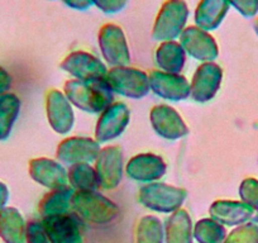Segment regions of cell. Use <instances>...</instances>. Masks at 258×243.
Returning <instances> with one entry per match:
<instances>
[{"instance_id":"cell-30","label":"cell","mask_w":258,"mask_h":243,"mask_svg":"<svg viewBox=\"0 0 258 243\" xmlns=\"http://www.w3.org/2000/svg\"><path fill=\"white\" fill-rule=\"evenodd\" d=\"M239 197L243 203L258 212V180L247 177L239 185Z\"/></svg>"},{"instance_id":"cell-21","label":"cell","mask_w":258,"mask_h":243,"mask_svg":"<svg viewBox=\"0 0 258 243\" xmlns=\"http://www.w3.org/2000/svg\"><path fill=\"white\" fill-rule=\"evenodd\" d=\"M155 61L158 70L170 74H181L186 63V52L176 39L160 42L155 51Z\"/></svg>"},{"instance_id":"cell-29","label":"cell","mask_w":258,"mask_h":243,"mask_svg":"<svg viewBox=\"0 0 258 243\" xmlns=\"http://www.w3.org/2000/svg\"><path fill=\"white\" fill-rule=\"evenodd\" d=\"M224 243H258V224L247 222L229 233Z\"/></svg>"},{"instance_id":"cell-14","label":"cell","mask_w":258,"mask_h":243,"mask_svg":"<svg viewBox=\"0 0 258 243\" xmlns=\"http://www.w3.org/2000/svg\"><path fill=\"white\" fill-rule=\"evenodd\" d=\"M49 243H84L81 220L74 213L42 219Z\"/></svg>"},{"instance_id":"cell-17","label":"cell","mask_w":258,"mask_h":243,"mask_svg":"<svg viewBox=\"0 0 258 243\" xmlns=\"http://www.w3.org/2000/svg\"><path fill=\"white\" fill-rule=\"evenodd\" d=\"M167 165L160 155L152 152L138 153L125 165V172L138 183H156L165 176Z\"/></svg>"},{"instance_id":"cell-7","label":"cell","mask_w":258,"mask_h":243,"mask_svg":"<svg viewBox=\"0 0 258 243\" xmlns=\"http://www.w3.org/2000/svg\"><path fill=\"white\" fill-rule=\"evenodd\" d=\"M186 54L203 63H213L219 56V46L210 32L198 26H187L178 37Z\"/></svg>"},{"instance_id":"cell-8","label":"cell","mask_w":258,"mask_h":243,"mask_svg":"<svg viewBox=\"0 0 258 243\" xmlns=\"http://www.w3.org/2000/svg\"><path fill=\"white\" fill-rule=\"evenodd\" d=\"M123 151L119 146L111 145L101 148L95 158V168L99 187L104 190H114L120 185L124 167Z\"/></svg>"},{"instance_id":"cell-4","label":"cell","mask_w":258,"mask_h":243,"mask_svg":"<svg viewBox=\"0 0 258 243\" xmlns=\"http://www.w3.org/2000/svg\"><path fill=\"white\" fill-rule=\"evenodd\" d=\"M187 198V192L182 188L165 183H150L138 193V200L143 207L158 213H173L181 208Z\"/></svg>"},{"instance_id":"cell-15","label":"cell","mask_w":258,"mask_h":243,"mask_svg":"<svg viewBox=\"0 0 258 243\" xmlns=\"http://www.w3.org/2000/svg\"><path fill=\"white\" fill-rule=\"evenodd\" d=\"M148 79L151 90L165 100L181 101L190 96V83L181 74L152 70L148 74Z\"/></svg>"},{"instance_id":"cell-12","label":"cell","mask_w":258,"mask_h":243,"mask_svg":"<svg viewBox=\"0 0 258 243\" xmlns=\"http://www.w3.org/2000/svg\"><path fill=\"white\" fill-rule=\"evenodd\" d=\"M59 68L76 80H91V79L105 78L108 69L105 64L90 52L78 49L64 57Z\"/></svg>"},{"instance_id":"cell-26","label":"cell","mask_w":258,"mask_h":243,"mask_svg":"<svg viewBox=\"0 0 258 243\" xmlns=\"http://www.w3.org/2000/svg\"><path fill=\"white\" fill-rule=\"evenodd\" d=\"M69 184L74 190H96L99 188V178L95 168L88 162L71 165L68 171Z\"/></svg>"},{"instance_id":"cell-27","label":"cell","mask_w":258,"mask_h":243,"mask_svg":"<svg viewBox=\"0 0 258 243\" xmlns=\"http://www.w3.org/2000/svg\"><path fill=\"white\" fill-rule=\"evenodd\" d=\"M165 229L156 215H145L136 229V243H163Z\"/></svg>"},{"instance_id":"cell-20","label":"cell","mask_w":258,"mask_h":243,"mask_svg":"<svg viewBox=\"0 0 258 243\" xmlns=\"http://www.w3.org/2000/svg\"><path fill=\"white\" fill-rule=\"evenodd\" d=\"M229 9L228 0H200L194 11L195 26L208 32L215 31L223 23Z\"/></svg>"},{"instance_id":"cell-32","label":"cell","mask_w":258,"mask_h":243,"mask_svg":"<svg viewBox=\"0 0 258 243\" xmlns=\"http://www.w3.org/2000/svg\"><path fill=\"white\" fill-rule=\"evenodd\" d=\"M228 3L244 18H253L258 14V0H228Z\"/></svg>"},{"instance_id":"cell-37","label":"cell","mask_w":258,"mask_h":243,"mask_svg":"<svg viewBox=\"0 0 258 243\" xmlns=\"http://www.w3.org/2000/svg\"><path fill=\"white\" fill-rule=\"evenodd\" d=\"M253 29H254L255 34H257V37H258V18H255L254 23H253Z\"/></svg>"},{"instance_id":"cell-25","label":"cell","mask_w":258,"mask_h":243,"mask_svg":"<svg viewBox=\"0 0 258 243\" xmlns=\"http://www.w3.org/2000/svg\"><path fill=\"white\" fill-rule=\"evenodd\" d=\"M21 111V99L14 93L0 95V141L8 140Z\"/></svg>"},{"instance_id":"cell-2","label":"cell","mask_w":258,"mask_h":243,"mask_svg":"<svg viewBox=\"0 0 258 243\" xmlns=\"http://www.w3.org/2000/svg\"><path fill=\"white\" fill-rule=\"evenodd\" d=\"M71 208L80 220L94 225L109 224L119 215L118 205L96 190H75Z\"/></svg>"},{"instance_id":"cell-22","label":"cell","mask_w":258,"mask_h":243,"mask_svg":"<svg viewBox=\"0 0 258 243\" xmlns=\"http://www.w3.org/2000/svg\"><path fill=\"white\" fill-rule=\"evenodd\" d=\"M27 223L17 208L6 207L0 212V238L4 243H26Z\"/></svg>"},{"instance_id":"cell-11","label":"cell","mask_w":258,"mask_h":243,"mask_svg":"<svg viewBox=\"0 0 258 243\" xmlns=\"http://www.w3.org/2000/svg\"><path fill=\"white\" fill-rule=\"evenodd\" d=\"M150 122L153 131L168 141L181 140L190 132L180 113L167 104L153 106L150 111Z\"/></svg>"},{"instance_id":"cell-35","label":"cell","mask_w":258,"mask_h":243,"mask_svg":"<svg viewBox=\"0 0 258 243\" xmlns=\"http://www.w3.org/2000/svg\"><path fill=\"white\" fill-rule=\"evenodd\" d=\"M12 84H13V79L11 74L0 66V95L8 93L12 88Z\"/></svg>"},{"instance_id":"cell-1","label":"cell","mask_w":258,"mask_h":243,"mask_svg":"<svg viewBox=\"0 0 258 243\" xmlns=\"http://www.w3.org/2000/svg\"><path fill=\"white\" fill-rule=\"evenodd\" d=\"M63 94L71 105L91 114L101 113L114 101L113 91L105 78L91 80L71 79L64 83Z\"/></svg>"},{"instance_id":"cell-6","label":"cell","mask_w":258,"mask_h":243,"mask_svg":"<svg viewBox=\"0 0 258 243\" xmlns=\"http://www.w3.org/2000/svg\"><path fill=\"white\" fill-rule=\"evenodd\" d=\"M98 44L104 59L111 66H129L131 52L123 28L118 24L106 23L98 33Z\"/></svg>"},{"instance_id":"cell-16","label":"cell","mask_w":258,"mask_h":243,"mask_svg":"<svg viewBox=\"0 0 258 243\" xmlns=\"http://www.w3.org/2000/svg\"><path fill=\"white\" fill-rule=\"evenodd\" d=\"M46 114L52 130L58 135H66L74 127L75 115L73 105L63 91L51 89L46 95Z\"/></svg>"},{"instance_id":"cell-19","label":"cell","mask_w":258,"mask_h":243,"mask_svg":"<svg viewBox=\"0 0 258 243\" xmlns=\"http://www.w3.org/2000/svg\"><path fill=\"white\" fill-rule=\"evenodd\" d=\"M254 210L245 203L237 200H215L209 208L210 217L223 225H240L253 217Z\"/></svg>"},{"instance_id":"cell-31","label":"cell","mask_w":258,"mask_h":243,"mask_svg":"<svg viewBox=\"0 0 258 243\" xmlns=\"http://www.w3.org/2000/svg\"><path fill=\"white\" fill-rule=\"evenodd\" d=\"M26 243H49L42 220H29L26 227Z\"/></svg>"},{"instance_id":"cell-13","label":"cell","mask_w":258,"mask_h":243,"mask_svg":"<svg viewBox=\"0 0 258 243\" xmlns=\"http://www.w3.org/2000/svg\"><path fill=\"white\" fill-rule=\"evenodd\" d=\"M100 143L95 138L74 137L64 138L56 148V158L66 165L93 162L100 152Z\"/></svg>"},{"instance_id":"cell-9","label":"cell","mask_w":258,"mask_h":243,"mask_svg":"<svg viewBox=\"0 0 258 243\" xmlns=\"http://www.w3.org/2000/svg\"><path fill=\"white\" fill-rule=\"evenodd\" d=\"M131 120V110L125 103L113 101L100 113L95 126V140L99 143L110 142L123 135Z\"/></svg>"},{"instance_id":"cell-10","label":"cell","mask_w":258,"mask_h":243,"mask_svg":"<svg viewBox=\"0 0 258 243\" xmlns=\"http://www.w3.org/2000/svg\"><path fill=\"white\" fill-rule=\"evenodd\" d=\"M223 69L217 63H203L198 66L190 83V96L197 103H208L219 91Z\"/></svg>"},{"instance_id":"cell-23","label":"cell","mask_w":258,"mask_h":243,"mask_svg":"<svg viewBox=\"0 0 258 243\" xmlns=\"http://www.w3.org/2000/svg\"><path fill=\"white\" fill-rule=\"evenodd\" d=\"M192 220L185 209L171 213L165 224L166 243H192Z\"/></svg>"},{"instance_id":"cell-38","label":"cell","mask_w":258,"mask_h":243,"mask_svg":"<svg viewBox=\"0 0 258 243\" xmlns=\"http://www.w3.org/2000/svg\"><path fill=\"white\" fill-rule=\"evenodd\" d=\"M254 220H255V223H257V224H258V214H257V215H255V218H254Z\"/></svg>"},{"instance_id":"cell-24","label":"cell","mask_w":258,"mask_h":243,"mask_svg":"<svg viewBox=\"0 0 258 243\" xmlns=\"http://www.w3.org/2000/svg\"><path fill=\"white\" fill-rule=\"evenodd\" d=\"M75 190L71 187L51 190L41 199L38 204V212L42 218L53 217L71 213V200Z\"/></svg>"},{"instance_id":"cell-3","label":"cell","mask_w":258,"mask_h":243,"mask_svg":"<svg viewBox=\"0 0 258 243\" xmlns=\"http://www.w3.org/2000/svg\"><path fill=\"white\" fill-rule=\"evenodd\" d=\"M188 16L190 11L185 0H165L153 22L151 36L157 42L178 38L187 27Z\"/></svg>"},{"instance_id":"cell-28","label":"cell","mask_w":258,"mask_h":243,"mask_svg":"<svg viewBox=\"0 0 258 243\" xmlns=\"http://www.w3.org/2000/svg\"><path fill=\"white\" fill-rule=\"evenodd\" d=\"M227 229L213 218H204L195 223L194 237L199 243H224Z\"/></svg>"},{"instance_id":"cell-36","label":"cell","mask_w":258,"mask_h":243,"mask_svg":"<svg viewBox=\"0 0 258 243\" xmlns=\"http://www.w3.org/2000/svg\"><path fill=\"white\" fill-rule=\"evenodd\" d=\"M9 200V189L3 181H0V212L7 207Z\"/></svg>"},{"instance_id":"cell-34","label":"cell","mask_w":258,"mask_h":243,"mask_svg":"<svg viewBox=\"0 0 258 243\" xmlns=\"http://www.w3.org/2000/svg\"><path fill=\"white\" fill-rule=\"evenodd\" d=\"M61 2L64 6L69 7V8L79 12L88 11V9L93 6V2H91V0H61Z\"/></svg>"},{"instance_id":"cell-5","label":"cell","mask_w":258,"mask_h":243,"mask_svg":"<svg viewBox=\"0 0 258 243\" xmlns=\"http://www.w3.org/2000/svg\"><path fill=\"white\" fill-rule=\"evenodd\" d=\"M105 80L113 93L125 98H145L151 90L148 74L141 69L131 68V66L111 68L106 73Z\"/></svg>"},{"instance_id":"cell-33","label":"cell","mask_w":258,"mask_h":243,"mask_svg":"<svg viewBox=\"0 0 258 243\" xmlns=\"http://www.w3.org/2000/svg\"><path fill=\"white\" fill-rule=\"evenodd\" d=\"M93 6L104 14H116L120 13L126 6H128L129 0H91Z\"/></svg>"},{"instance_id":"cell-18","label":"cell","mask_w":258,"mask_h":243,"mask_svg":"<svg viewBox=\"0 0 258 243\" xmlns=\"http://www.w3.org/2000/svg\"><path fill=\"white\" fill-rule=\"evenodd\" d=\"M29 176L37 184L49 190L69 187L68 171L57 161L47 157L33 158L28 165Z\"/></svg>"}]
</instances>
